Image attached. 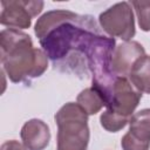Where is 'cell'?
<instances>
[{
  "label": "cell",
  "instance_id": "1",
  "mask_svg": "<svg viewBox=\"0 0 150 150\" xmlns=\"http://www.w3.org/2000/svg\"><path fill=\"white\" fill-rule=\"evenodd\" d=\"M42 50L56 66H83L84 50L96 34H101L97 22L91 15H80L67 9H53L41 15L34 28ZM86 61V59H84ZM87 66V64H86Z\"/></svg>",
  "mask_w": 150,
  "mask_h": 150
},
{
  "label": "cell",
  "instance_id": "2",
  "mask_svg": "<svg viewBox=\"0 0 150 150\" xmlns=\"http://www.w3.org/2000/svg\"><path fill=\"white\" fill-rule=\"evenodd\" d=\"M2 70L14 83L41 76L48 68V56L35 48L30 36L18 29H2L0 33Z\"/></svg>",
  "mask_w": 150,
  "mask_h": 150
},
{
  "label": "cell",
  "instance_id": "3",
  "mask_svg": "<svg viewBox=\"0 0 150 150\" xmlns=\"http://www.w3.org/2000/svg\"><path fill=\"white\" fill-rule=\"evenodd\" d=\"M115 47V39L108 38L101 33L93 36L84 50L86 64L91 73V87L102 95L105 107L110 100L112 86L117 79L111 69V57Z\"/></svg>",
  "mask_w": 150,
  "mask_h": 150
},
{
  "label": "cell",
  "instance_id": "4",
  "mask_svg": "<svg viewBox=\"0 0 150 150\" xmlns=\"http://www.w3.org/2000/svg\"><path fill=\"white\" fill-rule=\"evenodd\" d=\"M57 125L56 150H87L90 138L88 114L74 102L62 105L54 116Z\"/></svg>",
  "mask_w": 150,
  "mask_h": 150
},
{
  "label": "cell",
  "instance_id": "5",
  "mask_svg": "<svg viewBox=\"0 0 150 150\" xmlns=\"http://www.w3.org/2000/svg\"><path fill=\"white\" fill-rule=\"evenodd\" d=\"M101 28L110 35V38H120L130 41L135 30V19L130 2L122 1L112 5L98 16Z\"/></svg>",
  "mask_w": 150,
  "mask_h": 150
},
{
  "label": "cell",
  "instance_id": "6",
  "mask_svg": "<svg viewBox=\"0 0 150 150\" xmlns=\"http://www.w3.org/2000/svg\"><path fill=\"white\" fill-rule=\"evenodd\" d=\"M0 23L12 29H27L32 25V19L38 16L43 1L40 0H2L1 1Z\"/></svg>",
  "mask_w": 150,
  "mask_h": 150
},
{
  "label": "cell",
  "instance_id": "7",
  "mask_svg": "<svg viewBox=\"0 0 150 150\" xmlns=\"http://www.w3.org/2000/svg\"><path fill=\"white\" fill-rule=\"evenodd\" d=\"M141 98L142 93L137 90L127 77L117 76L112 86L110 100L105 108L114 114L130 118Z\"/></svg>",
  "mask_w": 150,
  "mask_h": 150
},
{
  "label": "cell",
  "instance_id": "8",
  "mask_svg": "<svg viewBox=\"0 0 150 150\" xmlns=\"http://www.w3.org/2000/svg\"><path fill=\"white\" fill-rule=\"evenodd\" d=\"M145 55V50L137 41H124L117 45L111 57V69L116 76L127 77L134 63Z\"/></svg>",
  "mask_w": 150,
  "mask_h": 150
},
{
  "label": "cell",
  "instance_id": "9",
  "mask_svg": "<svg viewBox=\"0 0 150 150\" xmlns=\"http://www.w3.org/2000/svg\"><path fill=\"white\" fill-rule=\"evenodd\" d=\"M20 136L27 150H43L50 141L49 127L39 118L27 121L21 128Z\"/></svg>",
  "mask_w": 150,
  "mask_h": 150
},
{
  "label": "cell",
  "instance_id": "10",
  "mask_svg": "<svg viewBox=\"0 0 150 150\" xmlns=\"http://www.w3.org/2000/svg\"><path fill=\"white\" fill-rule=\"evenodd\" d=\"M128 79L137 90L150 94V55H144L134 63Z\"/></svg>",
  "mask_w": 150,
  "mask_h": 150
},
{
  "label": "cell",
  "instance_id": "11",
  "mask_svg": "<svg viewBox=\"0 0 150 150\" xmlns=\"http://www.w3.org/2000/svg\"><path fill=\"white\" fill-rule=\"evenodd\" d=\"M128 132L143 142L150 143V109L139 110L130 117Z\"/></svg>",
  "mask_w": 150,
  "mask_h": 150
},
{
  "label": "cell",
  "instance_id": "12",
  "mask_svg": "<svg viewBox=\"0 0 150 150\" xmlns=\"http://www.w3.org/2000/svg\"><path fill=\"white\" fill-rule=\"evenodd\" d=\"M76 103L88 114V116L97 114L103 107H105L102 95L93 87L82 90L76 97Z\"/></svg>",
  "mask_w": 150,
  "mask_h": 150
},
{
  "label": "cell",
  "instance_id": "13",
  "mask_svg": "<svg viewBox=\"0 0 150 150\" xmlns=\"http://www.w3.org/2000/svg\"><path fill=\"white\" fill-rule=\"evenodd\" d=\"M130 118L120 116L117 114L111 112L110 110H104L100 116V123L107 131L110 132H117L121 129H123L128 123Z\"/></svg>",
  "mask_w": 150,
  "mask_h": 150
},
{
  "label": "cell",
  "instance_id": "14",
  "mask_svg": "<svg viewBox=\"0 0 150 150\" xmlns=\"http://www.w3.org/2000/svg\"><path fill=\"white\" fill-rule=\"evenodd\" d=\"M130 5L134 7L139 28L144 32L150 30V1L145 0H134L130 2Z\"/></svg>",
  "mask_w": 150,
  "mask_h": 150
},
{
  "label": "cell",
  "instance_id": "15",
  "mask_svg": "<svg viewBox=\"0 0 150 150\" xmlns=\"http://www.w3.org/2000/svg\"><path fill=\"white\" fill-rule=\"evenodd\" d=\"M121 146L123 150H149L150 143L143 142L127 132L121 139Z\"/></svg>",
  "mask_w": 150,
  "mask_h": 150
},
{
  "label": "cell",
  "instance_id": "16",
  "mask_svg": "<svg viewBox=\"0 0 150 150\" xmlns=\"http://www.w3.org/2000/svg\"><path fill=\"white\" fill-rule=\"evenodd\" d=\"M0 150H27V148L20 142L12 139V141H6L5 143H2Z\"/></svg>",
  "mask_w": 150,
  "mask_h": 150
}]
</instances>
